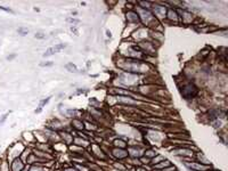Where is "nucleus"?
<instances>
[{
  "label": "nucleus",
  "instance_id": "7ed1b4c3",
  "mask_svg": "<svg viewBox=\"0 0 228 171\" xmlns=\"http://www.w3.org/2000/svg\"><path fill=\"white\" fill-rule=\"evenodd\" d=\"M45 34L43 33H38V34H36V38H38V39H43L45 38Z\"/></svg>",
  "mask_w": 228,
  "mask_h": 171
},
{
  "label": "nucleus",
  "instance_id": "f03ea898",
  "mask_svg": "<svg viewBox=\"0 0 228 171\" xmlns=\"http://www.w3.org/2000/svg\"><path fill=\"white\" fill-rule=\"evenodd\" d=\"M66 47V45H64V43H62V45H57V46L55 47H52V48H49V49H47L46 52L43 54V56H50V55H54L55 52H59L61 49H63V48H65Z\"/></svg>",
  "mask_w": 228,
  "mask_h": 171
},
{
  "label": "nucleus",
  "instance_id": "f257e3e1",
  "mask_svg": "<svg viewBox=\"0 0 228 171\" xmlns=\"http://www.w3.org/2000/svg\"><path fill=\"white\" fill-rule=\"evenodd\" d=\"M196 93H197V88L194 84H187V86H185V87L182 89V95L186 99L192 98Z\"/></svg>",
  "mask_w": 228,
  "mask_h": 171
},
{
  "label": "nucleus",
  "instance_id": "20e7f679",
  "mask_svg": "<svg viewBox=\"0 0 228 171\" xmlns=\"http://www.w3.org/2000/svg\"><path fill=\"white\" fill-rule=\"evenodd\" d=\"M68 22H72V23H78V20H74V18H68Z\"/></svg>",
  "mask_w": 228,
  "mask_h": 171
}]
</instances>
